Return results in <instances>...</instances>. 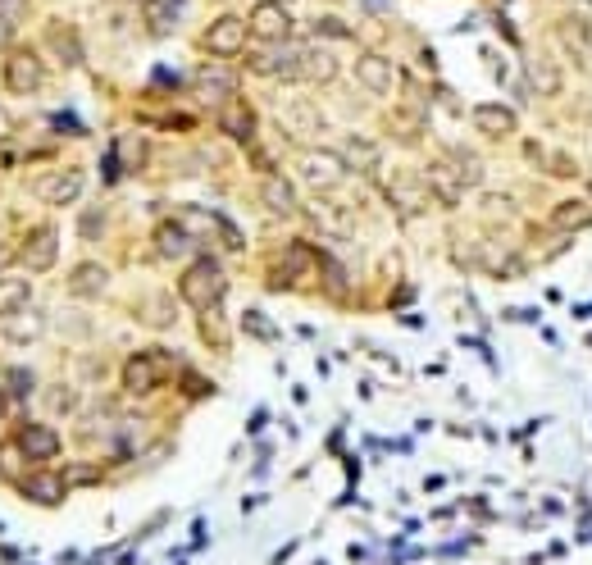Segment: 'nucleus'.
<instances>
[{
	"mask_svg": "<svg viewBox=\"0 0 592 565\" xmlns=\"http://www.w3.org/2000/svg\"><path fill=\"white\" fill-rule=\"evenodd\" d=\"M224 288H228V274L215 256H201L196 265L183 269V278H178V292H183V301L192 310L219 306V301H224Z\"/></svg>",
	"mask_w": 592,
	"mask_h": 565,
	"instance_id": "1",
	"label": "nucleus"
},
{
	"mask_svg": "<svg viewBox=\"0 0 592 565\" xmlns=\"http://www.w3.org/2000/svg\"><path fill=\"white\" fill-rule=\"evenodd\" d=\"M246 37H251L246 19H237V14H219V19L201 32V51L215 55V60H237V55L246 51Z\"/></svg>",
	"mask_w": 592,
	"mask_h": 565,
	"instance_id": "2",
	"label": "nucleus"
},
{
	"mask_svg": "<svg viewBox=\"0 0 592 565\" xmlns=\"http://www.w3.org/2000/svg\"><path fill=\"white\" fill-rule=\"evenodd\" d=\"M14 452H19V461H28V465H51L55 456L64 452V442H60V433L51 429V424H19L14 429Z\"/></svg>",
	"mask_w": 592,
	"mask_h": 565,
	"instance_id": "3",
	"label": "nucleus"
},
{
	"mask_svg": "<svg viewBox=\"0 0 592 565\" xmlns=\"http://www.w3.org/2000/svg\"><path fill=\"white\" fill-rule=\"evenodd\" d=\"M55 260H60V228L55 224H32V233L23 237V247H19L23 274H46Z\"/></svg>",
	"mask_w": 592,
	"mask_h": 565,
	"instance_id": "4",
	"label": "nucleus"
},
{
	"mask_svg": "<svg viewBox=\"0 0 592 565\" xmlns=\"http://www.w3.org/2000/svg\"><path fill=\"white\" fill-rule=\"evenodd\" d=\"M246 64H251V73H260V78L301 83V51H292V46H283V42H269L265 51H256Z\"/></svg>",
	"mask_w": 592,
	"mask_h": 565,
	"instance_id": "5",
	"label": "nucleus"
},
{
	"mask_svg": "<svg viewBox=\"0 0 592 565\" xmlns=\"http://www.w3.org/2000/svg\"><path fill=\"white\" fill-rule=\"evenodd\" d=\"M41 83H46V64H41L37 51L19 46V51L5 55V87H10L14 96H32Z\"/></svg>",
	"mask_w": 592,
	"mask_h": 565,
	"instance_id": "6",
	"label": "nucleus"
},
{
	"mask_svg": "<svg viewBox=\"0 0 592 565\" xmlns=\"http://www.w3.org/2000/svg\"><path fill=\"white\" fill-rule=\"evenodd\" d=\"M160 351H137V356H128L123 360V392H133V397H151L155 388L164 383V374H160Z\"/></svg>",
	"mask_w": 592,
	"mask_h": 565,
	"instance_id": "7",
	"label": "nucleus"
},
{
	"mask_svg": "<svg viewBox=\"0 0 592 565\" xmlns=\"http://www.w3.org/2000/svg\"><path fill=\"white\" fill-rule=\"evenodd\" d=\"M246 28H251V37H260V42H287V37H292V14H287L278 0H260L256 10H251V19H246Z\"/></svg>",
	"mask_w": 592,
	"mask_h": 565,
	"instance_id": "8",
	"label": "nucleus"
},
{
	"mask_svg": "<svg viewBox=\"0 0 592 565\" xmlns=\"http://www.w3.org/2000/svg\"><path fill=\"white\" fill-rule=\"evenodd\" d=\"M19 493L28 497L32 506H60L64 493H69V483H64V474L55 470H32V474H19Z\"/></svg>",
	"mask_w": 592,
	"mask_h": 565,
	"instance_id": "9",
	"label": "nucleus"
},
{
	"mask_svg": "<svg viewBox=\"0 0 592 565\" xmlns=\"http://www.w3.org/2000/svg\"><path fill=\"white\" fill-rule=\"evenodd\" d=\"M342 174H347L342 155H333V151H306L301 155V178H306V187H315V192L337 187L342 183Z\"/></svg>",
	"mask_w": 592,
	"mask_h": 565,
	"instance_id": "10",
	"label": "nucleus"
},
{
	"mask_svg": "<svg viewBox=\"0 0 592 565\" xmlns=\"http://www.w3.org/2000/svg\"><path fill=\"white\" fill-rule=\"evenodd\" d=\"M356 83L365 87V92H374V96H388L392 87H397V64H392L388 55L365 51L356 60Z\"/></svg>",
	"mask_w": 592,
	"mask_h": 565,
	"instance_id": "11",
	"label": "nucleus"
},
{
	"mask_svg": "<svg viewBox=\"0 0 592 565\" xmlns=\"http://www.w3.org/2000/svg\"><path fill=\"white\" fill-rule=\"evenodd\" d=\"M37 196L46 206H73L82 196V174L78 169H55V174H46L37 183Z\"/></svg>",
	"mask_w": 592,
	"mask_h": 565,
	"instance_id": "12",
	"label": "nucleus"
},
{
	"mask_svg": "<svg viewBox=\"0 0 592 565\" xmlns=\"http://www.w3.org/2000/svg\"><path fill=\"white\" fill-rule=\"evenodd\" d=\"M105 288H110V269H105L101 260H82V265L69 269V292H73L78 301L101 297Z\"/></svg>",
	"mask_w": 592,
	"mask_h": 565,
	"instance_id": "13",
	"label": "nucleus"
},
{
	"mask_svg": "<svg viewBox=\"0 0 592 565\" xmlns=\"http://www.w3.org/2000/svg\"><path fill=\"white\" fill-rule=\"evenodd\" d=\"M237 92V78L228 69H201L196 73V96H201L205 105H228Z\"/></svg>",
	"mask_w": 592,
	"mask_h": 565,
	"instance_id": "14",
	"label": "nucleus"
},
{
	"mask_svg": "<svg viewBox=\"0 0 592 565\" xmlns=\"http://www.w3.org/2000/svg\"><path fill=\"white\" fill-rule=\"evenodd\" d=\"M337 78V55L328 46H306L301 51V83H333Z\"/></svg>",
	"mask_w": 592,
	"mask_h": 565,
	"instance_id": "15",
	"label": "nucleus"
},
{
	"mask_svg": "<svg viewBox=\"0 0 592 565\" xmlns=\"http://www.w3.org/2000/svg\"><path fill=\"white\" fill-rule=\"evenodd\" d=\"M41 329H46V319H41V310H32V306L5 315V342H19V347H28V342L41 338Z\"/></svg>",
	"mask_w": 592,
	"mask_h": 565,
	"instance_id": "16",
	"label": "nucleus"
},
{
	"mask_svg": "<svg viewBox=\"0 0 592 565\" xmlns=\"http://www.w3.org/2000/svg\"><path fill=\"white\" fill-rule=\"evenodd\" d=\"M424 183H429L433 192H438V201H447V206H456L460 192H465V178L456 174V165H451V160H438V165H429Z\"/></svg>",
	"mask_w": 592,
	"mask_h": 565,
	"instance_id": "17",
	"label": "nucleus"
},
{
	"mask_svg": "<svg viewBox=\"0 0 592 565\" xmlns=\"http://www.w3.org/2000/svg\"><path fill=\"white\" fill-rule=\"evenodd\" d=\"M46 42L55 46V60H60L64 69H78V64H82V42H78V32H73L69 23L55 19L51 28H46Z\"/></svg>",
	"mask_w": 592,
	"mask_h": 565,
	"instance_id": "18",
	"label": "nucleus"
},
{
	"mask_svg": "<svg viewBox=\"0 0 592 565\" xmlns=\"http://www.w3.org/2000/svg\"><path fill=\"white\" fill-rule=\"evenodd\" d=\"M524 73H529V83L538 96H556L561 92V69H556L552 55H529V64H524Z\"/></svg>",
	"mask_w": 592,
	"mask_h": 565,
	"instance_id": "19",
	"label": "nucleus"
},
{
	"mask_svg": "<svg viewBox=\"0 0 592 565\" xmlns=\"http://www.w3.org/2000/svg\"><path fill=\"white\" fill-rule=\"evenodd\" d=\"M32 306V283L28 274H5L0 269V315H14V310Z\"/></svg>",
	"mask_w": 592,
	"mask_h": 565,
	"instance_id": "20",
	"label": "nucleus"
},
{
	"mask_svg": "<svg viewBox=\"0 0 592 565\" xmlns=\"http://www.w3.org/2000/svg\"><path fill=\"white\" fill-rule=\"evenodd\" d=\"M474 124H479L483 137H511L515 114L506 110V105H479V110H474Z\"/></svg>",
	"mask_w": 592,
	"mask_h": 565,
	"instance_id": "21",
	"label": "nucleus"
},
{
	"mask_svg": "<svg viewBox=\"0 0 592 565\" xmlns=\"http://www.w3.org/2000/svg\"><path fill=\"white\" fill-rule=\"evenodd\" d=\"M155 251H160L164 260H183L187 251H192V233H187L183 224H160L155 228Z\"/></svg>",
	"mask_w": 592,
	"mask_h": 565,
	"instance_id": "22",
	"label": "nucleus"
},
{
	"mask_svg": "<svg viewBox=\"0 0 592 565\" xmlns=\"http://www.w3.org/2000/svg\"><path fill=\"white\" fill-rule=\"evenodd\" d=\"M224 133L237 137V142H251V137H256V114H251V105H242V101L224 105Z\"/></svg>",
	"mask_w": 592,
	"mask_h": 565,
	"instance_id": "23",
	"label": "nucleus"
},
{
	"mask_svg": "<svg viewBox=\"0 0 592 565\" xmlns=\"http://www.w3.org/2000/svg\"><path fill=\"white\" fill-rule=\"evenodd\" d=\"M342 165L360 169V174H374V169H378L374 142H365V137H347V142H342Z\"/></svg>",
	"mask_w": 592,
	"mask_h": 565,
	"instance_id": "24",
	"label": "nucleus"
},
{
	"mask_svg": "<svg viewBox=\"0 0 592 565\" xmlns=\"http://www.w3.org/2000/svg\"><path fill=\"white\" fill-rule=\"evenodd\" d=\"M265 206L274 210V215H292L296 210V196H292V187H287V178H278V174L265 178Z\"/></svg>",
	"mask_w": 592,
	"mask_h": 565,
	"instance_id": "25",
	"label": "nucleus"
},
{
	"mask_svg": "<svg viewBox=\"0 0 592 565\" xmlns=\"http://www.w3.org/2000/svg\"><path fill=\"white\" fill-rule=\"evenodd\" d=\"M287 114H292V124H287V128H292L296 137H301V133H306V137H319V133H324V119H319L315 105H292Z\"/></svg>",
	"mask_w": 592,
	"mask_h": 565,
	"instance_id": "26",
	"label": "nucleus"
},
{
	"mask_svg": "<svg viewBox=\"0 0 592 565\" xmlns=\"http://www.w3.org/2000/svg\"><path fill=\"white\" fill-rule=\"evenodd\" d=\"M556 37H561L565 46H570V55L588 60V28H579L574 19H561V23H556Z\"/></svg>",
	"mask_w": 592,
	"mask_h": 565,
	"instance_id": "27",
	"label": "nucleus"
},
{
	"mask_svg": "<svg viewBox=\"0 0 592 565\" xmlns=\"http://www.w3.org/2000/svg\"><path fill=\"white\" fill-rule=\"evenodd\" d=\"M556 224L561 228H588L592 224V206H583V201H565V206L556 210Z\"/></svg>",
	"mask_w": 592,
	"mask_h": 565,
	"instance_id": "28",
	"label": "nucleus"
},
{
	"mask_svg": "<svg viewBox=\"0 0 592 565\" xmlns=\"http://www.w3.org/2000/svg\"><path fill=\"white\" fill-rule=\"evenodd\" d=\"M451 165H456V174L465 178V187H474L483 178V165L474 160V151H451Z\"/></svg>",
	"mask_w": 592,
	"mask_h": 565,
	"instance_id": "29",
	"label": "nucleus"
},
{
	"mask_svg": "<svg viewBox=\"0 0 592 565\" xmlns=\"http://www.w3.org/2000/svg\"><path fill=\"white\" fill-rule=\"evenodd\" d=\"M119 160L128 169H142L146 165V142H137V137H119Z\"/></svg>",
	"mask_w": 592,
	"mask_h": 565,
	"instance_id": "30",
	"label": "nucleus"
},
{
	"mask_svg": "<svg viewBox=\"0 0 592 565\" xmlns=\"http://www.w3.org/2000/svg\"><path fill=\"white\" fill-rule=\"evenodd\" d=\"M64 483H69V488H92V483H101V470H96V465H69V470H64Z\"/></svg>",
	"mask_w": 592,
	"mask_h": 565,
	"instance_id": "31",
	"label": "nucleus"
},
{
	"mask_svg": "<svg viewBox=\"0 0 592 565\" xmlns=\"http://www.w3.org/2000/svg\"><path fill=\"white\" fill-rule=\"evenodd\" d=\"M5 392H10L14 401H23L32 392V370H5Z\"/></svg>",
	"mask_w": 592,
	"mask_h": 565,
	"instance_id": "32",
	"label": "nucleus"
},
{
	"mask_svg": "<svg viewBox=\"0 0 592 565\" xmlns=\"http://www.w3.org/2000/svg\"><path fill=\"white\" fill-rule=\"evenodd\" d=\"M155 301H160V306L146 310V319H151V324H160V329H169V324H174V301H169V297H155Z\"/></svg>",
	"mask_w": 592,
	"mask_h": 565,
	"instance_id": "33",
	"label": "nucleus"
},
{
	"mask_svg": "<svg viewBox=\"0 0 592 565\" xmlns=\"http://www.w3.org/2000/svg\"><path fill=\"white\" fill-rule=\"evenodd\" d=\"M46 406H55V415H73V392L69 388H51L46 392Z\"/></svg>",
	"mask_w": 592,
	"mask_h": 565,
	"instance_id": "34",
	"label": "nucleus"
},
{
	"mask_svg": "<svg viewBox=\"0 0 592 565\" xmlns=\"http://www.w3.org/2000/svg\"><path fill=\"white\" fill-rule=\"evenodd\" d=\"M101 224H105L101 210H87V215H82V224H78V233H82V237H101V233H105Z\"/></svg>",
	"mask_w": 592,
	"mask_h": 565,
	"instance_id": "35",
	"label": "nucleus"
},
{
	"mask_svg": "<svg viewBox=\"0 0 592 565\" xmlns=\"http://www.w3.org/2000/svg\"><path fill=\"white\" fill-rule=\"evenodd\" d=\"M570 19L579 23V28L592 32V0H574V5H570Z\"/></svg>",
	"mask_w": 592,
	"mask_h": 565,
	"instance_id": "36",
	"label": "nucleus"
},
{
	"mask_svg": "<svg viewBox=\"0 0 592 565\" xmlns=\"http://www.w3.org/2000/svg\"><path fill=\"white\" fill-rule=\"evenodd\" d=\"M242 324H246V329H251V333H260V338H274V329H269V324H265V315H256V310H246V315H242Z\"/></svg>",
	"mask_w": 592,
	"mask_h": 565,
	"instance_id": "37",
	"label": "nucleus"
},
{
	"mask_svg": "<svg viewBox=\"0 0 592 565\" xmlns=\"http://www.w3.org/2000/svg\"><path fill=\"white\" fill-rule=\"evenodd\" d=\"M151 83L160 87V92H178V73H169V69H155V73H151Z\"/></svg>",
	"mask_w": 592,
	"mask_h": 565,
	"instance_id": "38",
	"label": "nucleus"
},
{
	"mask_svg": "<svg viewBox=\"0 0 592 565\" xmlns=\"http://www.w3.org/2000/svg\"><path fill=\"white\" fill-rule=\"evenodd\" d=\"M19 406H23V401H14L10 392H0V429H5V420H14V415H19Z\"/></svg>",
	"mask_w": 592,
	"mask_h": 565,
	"instance_id": "39",
	"label": "nucleus"
},
{
	"mask_svg": "<svg viewBox=\"0 0 592 565\" xmlns=\"http://www.w3.org/2000/svg\"><path fill=\"white\" fill-rule=\"evenodd\" d=\"M315 28L328 32V37H351V28H347V23H337V19H319Z\"/></svg>",
	"mask_w": 592,
	"mask_h": 565,
	"instance_id": "40",
	"label": "nucleus"
},
{
	"mask_svg": "<svg viewBox=\"0 0 592 565\" xmlns=\"http://www.w3.org/2000/svg\"><path fill=\"white\" fill-rule=\"evenodd\" d=\"M365 5H369V14H378L383 5H388V0H365Z\"/></svg>",
	"mask_w": 592,
	"mask_h": 565,
	"instance_id": "41",
	"label": "nucleus"
},
{
	"mask_svg": "<svg viewBox=\"0 0 592 565\" xmlns=\"http://www.w3.org/2000/svg\"><path fill=\"white\" fill-rule=\"evenodd\" d=\"M10 133V119H5V110H0V137Z\"/></svg>",
	"mask_w": 592,
	"mask_h": 565,
	"instance_id": "42",
	"label": "nucleus"
},
{
	"mask_svg": "<svg viewBox=\"0 0 592 565\" xmlns=\"http://www.w3.org/2000/svg\"><path fill=\"white\" fill-rule=\"evenodd\" d=\"M0 265H5V247H0Z\"/></svg>",
	"mask_w": 592,
	"mask_h": 565,
	"instance_id": "43",
	"label": "nucleus"
},
{
	"mask_svg": "<svg viewBox=\"0 0 592 565\" xmlns=\"http://www.w3.org/2000/svg\"><path fill=\"white\" fill-rule=\"evenodd\" d=\"M278 5H292V0H278Z\"/></svg>",
	"mask_w": 592,
	"mask_h": 565,
	"instance_id": "44",
	"label": "nucleus"
}]
</instances>
